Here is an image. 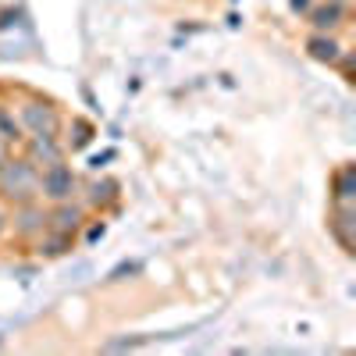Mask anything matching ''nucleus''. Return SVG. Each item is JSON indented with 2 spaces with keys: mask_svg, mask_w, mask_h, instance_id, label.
<instances>
[{
  "mask_svg": "<svg viewBox=\"0 0 356 356\" xmlns=\"http://www.w3.org/2000/svg\"><path fill=\"white\" fill-rule=\"evenodd\" d=\"M0 200L11 207L40 200V168L29 157H8L0 164Z\"/></svg>",
  "mask_w": 356,
  "mask_h": 356,
  "instance_id": "obj_1",
  "label": "nucleus"
},
{
  "mask_svg": "<svg viewBox=\"0 0 356 356\" xmlns=\"http://www.w3.org/2000/svg\"><path fill=\"white\" fill-rule=\"evenodd\" d=\"M8 228L18 243H36L40 235L50 228V207H43L40 200H29V203H15L11 214H8Z\"/></svg>",
  "mask_w": 356,
  "mask_h": 356,
  "instance_id": "obj_2",
  "label": "nucleus"
},
{
  "mask_svg": "<svg viewBox=\"0 0 356 356\" xmlns=\"http://www.w3.org/2000/svg\"><path fill=\"white\" fill-rule=\"evenodd\" d=\"M79 186H82V178L65 161L61 164H50V168H40V200H47V203L75 200L79 196Z\"/></svg>",
  "mask_w": 356,
  "mask_h": 356,
  "instance_id": "obj_3",
  "label": "nucleus"
},
{
  "mask_svg": "<svg viewBox=\"0 0 356 356\" xmlns=\"http://www.w3.org/2000/svg\"><path fill=\"white\" fill-rule=\"evenodd\" d=\"M18 122H22V132H29V136H57L61 132V114L40 100H25L18 107Z\"/></svg>",
  "mask_w": 356,
  "mask_h": 356,
  "instance_id": "obj_4",
  "label": "nucleus"
},
{
  "mask_svg": "<svg viewBox=\"0 0 356 356\" xmlns=\"http://www.w3.org/2000/svg\"><path fill=\"white\" fill-rule=\"evenodd\" d=\"M25 157L33 161L36 168H50L65 161V143L57 136H29L25 139Z\"/></svg>",
  "mask_w": 356,
  "mask_h": 356,
  "instance_id": "obj_5",
  "label": "nucleus"
},
{
  "mask_svg": "<svg viewBox=\"0 0 356 356\" xmlns=\"http://www.w3.org/2000/svg\"><path fill=\"white\" fill-rule=\"evenodd\" d=\"M82 225H86V203L79 196L75 200H65V203H50V228L79 235Z\"/></svg>",
  "mask_w": 356,
  "mask_h": 356,
  "instance_id": "obj_6",
  "label": "nucleus"
},
{
  "mask_svg": "<svg viewBox=\"0 0 356 356\" xmlns=\"http://www.w3.org/2000/svg\"><path fill=\"white\" fill-rule=\"evenodd\" d=\"M79 193H86L82 196L86 211H89V207L97 211V207H107V203L118 200V182H114V178H93V182H82Z\"/></svg>",
  "mask_w": 356,
  "mask_h": 356,
  "instance_id": "obj_7",
  "label": "nucleus"
},
{
  "mask_svg": "<svg viewBox=\"0 0 356 356\" xmlns=\"http://www.w3.org/2000/svg\"><path fill=\"white\" fill-rule=\"evenodd\" d=\"M33 246H36V253H40V257H65V253L75 246V235L57 232V228H47Z\"/></svg>",
  "mask_w": 356,
  "mask_h": 356,
  "instance_id": "obj_8",
  "label": "nucleus"
},
{
  "mask_svg": "<svg viewBox=\"0 0 356 356\" xmlns=\"http://www.w3.org/2000/svg\"><path fill=\"white\" fill-rule=\"evenodd\" d=\"M332 228H335V239L346 246V253H353V203H335Z\"/></svg>",
  "mask_w": 356,
  "mask_h": 356,
  "instance_id": "obj_9",
  "label": "nucleus"
},
{
  "mask_svg": "<svg viewBox=\"0 0 356 356\" xmlns=\"http://www.w3.org/2000/svg\"><path fill=\"white\" fill-rule=\"evenodd\" d=\"M310 54L317 57V61H328V65H335L339 57H342V47H339L332 36H314V40H310Z\"/></svg>",
  "mask_w": 356,
  "mask_h": 356,
  "instance_id": "obj_10",
  "label": "nucleus"
},
{
  "mask_svg": "<svg viewBox=\"0 0 356 356\" xmlns=\"http://www.w3.org/2000/svg\"><path fill=\"white\" fill-rule=\"evenodd\" d=\"M0 139L4 143H18L22 139V122L15 118V111L0 107Z\"/></svg>",
  "mask_w": 356,
  "mask_h": 356,
  "instance_id": "obj_11",
  "label": "nucleus"
},
{
  "mask_svg": "<svg viewBox=\"0 0 356 356\" xmlns=\"http://www.w3.org/2000/svg\"><path fill=\"white\" fill-rule=\"evenodd\" d=\"M335 203H353V168L335 175Z\"/></svg>",
  "mask_w": 356,
  "mask_h": 356,
  "instance_id": "obj_12",
  "label": "nucleus"
},
{
  "mask_svg": "<svg viewBox=\"0 0 356 356\" xmlns=\"http://www.w3.org/2000/svg\"><path fill=\"white\" fill-rule=\"evenodd\" d=\"M339 15H342V8H339V4H328L324 11L314 15V25H317V29H335V25H339Z\"/></svg>",
  "mask_w": 356,
  "mask_h": 356,
  "instance_id": "obj_13",
  "label": "nucleus"
},
{
  "mask_svg": "<svg viewBox=\"0 0 356 356\" xmlns=\"http://www.w3.org/2000/svg\"><path fill=\"white\" fill-rule=\"evenodd\" d=\"M4 235H8V211L0 207V239H4Z\"/></svg>",
  "mask_w": 356,
  "mask_h": 356,
  "instance_id": "obj_14",
  "label": "nucleus"
},
{
  "mask_svg": "<svg viewBox=\"0 0 356 356\" xmlns=\"http://www.w3.org/2000/svg\"><path fill=\"white\" fill-rule=\"evenodd\" d=\"M8 146H11V143H4V139H0V164H4V161L11 157V150H8Z\"/></svg>",
  "mask_w": 356,
  "mask_h": 356,
  "instance_id": "obj_15",
  "label": "nucleus"
},
{
  "mask_svg": "<svg viewBox=\"0 0 356 356\" xmlns=\"http://www.w3.org/2000/svg\"><path fill=\"white\" fill-rule=\"evenodd\" d=\"M332 4H342V0H332Z\"/></svg>",
  "mask_w": 356,
  "mask_h": 356,
  "instance_id": "obj_16",
  "label": "nucleus"
}]
</instances>
